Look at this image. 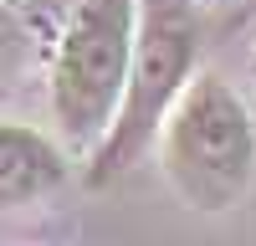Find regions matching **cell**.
<instances>
[{"label":"cell","mask_w":256,"mask_h":246,"mask_svg":"<svg viewBox=\"0 0 256 246\" xmlns=\"http://www.w3.org/2000/svg\"><path fill=\"white\" fill-rule=\"evenodd\" d=\"M62 180H67V154L31 123L0 118V210L46 200L52 190H62Z\"/></svg>","instance_id":"4"},{"label":"cell","mask_w":256,"mask_h":246,"mask_svg":"<svg viewBox=\"0 0 256 246\" xmlns=\"http://www.w3.org/2000/svg\"><path fill=\"white\" fill-rule=\"evenodd\" d=\"M164 174L190 210H230L256 184V118L220 72H195L159 134Z\"/></svg>","instance_id":"1"},{"label":"cell","mask_w":256,"mask_h":246,"mask_svg":"<svg viewBox=\"0 0 256 246\" xmlns=\"http://www.w3.org/2000/svg\"><path fill=\"white\" fill-rule=\"evenodd\" d=\"M16 46H20V36H16V26H10V16L0 10V82L10 77V62H16Z\"/></svg>","instance_id":"5"},{"label":"cell","mask_w":256,"mask_h":246,"mask_svg":"<svg viewBox=\"0 0 256 246\" xmlns=\"http://www.w3.org/2000/svg\"><path fill=\"white\" fill-rule=\"evenodd\" d=\"M138 41V0H72L52 56V118L72 149H98L123 108Z\"/></svg>","instance_id":"3"},{"label":"cell","mask_w":256,"mask_h":246,"mask_svg":"<svg viewBox=\"0 0 256 246\" xmlns=\"http://www.w3.org/2000/svg\"><path fill=\"white\" fill-rule=\"evenodd\" d=\"M195 46H200V26H195L190 0H138V41H134L123 108L113 118L108 138L92 149L88 184H108L128 174L159 144L180 92L195 77Z\"/></svg>","instance_id":"2"}]
</instances>
